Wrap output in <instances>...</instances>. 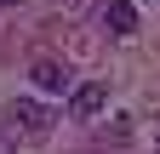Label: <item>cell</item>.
Instances as JSON below:
<instances>
[{
    "label": "cell",
    "mask_w": 160,
    "mask_h": 154,
    "mask_svg": "<svg viewBox=\"0 0 160 154\" xmlns=\"http://www.w3.org/2000/svg\"><path fill=\"white\" fill-rule=\"evenodd\" d=\"M103 103H109V86H103V80H86V86H74L69 114H74V120H97V114H103Z\"/></svg>",
    "instance_id": "6da1fadb"
},
{
    "label": "cell",
    "mask_w": 160,
    "mask_h": 154,
    "mask_svg": "<svg viewBox=\"0 0 160 154\" xmlns=\"http://www.w3.org/2000/svg\"><path fill=\"white\" fill-rule=\"evenodd\" d=\"M12 131H29V137H46V131H52V114L46 108H40V103H12Z\"/></svg>",
    "instance_id": "7a4b0ae2"
},
{
    "label": "cell",
    "mask_w": 160,
    "mask_h": 154,
    "mask_svg": "<svg viewBox=\"0 0 160 154\" xmlns=\"http://www.w3.org/2000/svg\"><path fill=\"white\" fill-rule=\"evenodd\" d=\"M29 74H34V86H40V91H63V86H69V69H63V63H52V57H40Z\"/></svg>",
    "instance_id": "3957f363"
},
{
    "label": "cell",
    "mask_w": 160,
    "mask_h": 154,
    "mask_svg": "<svg viewBox=\"0 0 160 154\" xmlns=\"http://www.w3.org/2000/svg\"><path fill=\"white\" fill-rule=\"evenodd\" d=\"M132 29H137V6H132V0H109V34L126 40Z\"/></svg>",
    "instance_id": "277c9868"
},
{
    "label": "cell",
    "mask_w": 160,
    "mask_h": 154,
    "mask_svg": "<svg viewBox=\"0 0 160 154\" xmlns=\"http://www.w3.org/2000/svg\"><path fill=\"white\" fill-rule=\"evenodd\" d=\"M0 154H6V143H0Z\"/></svg>",
    "instance_id": "5b68a950"
}]
</instances>
